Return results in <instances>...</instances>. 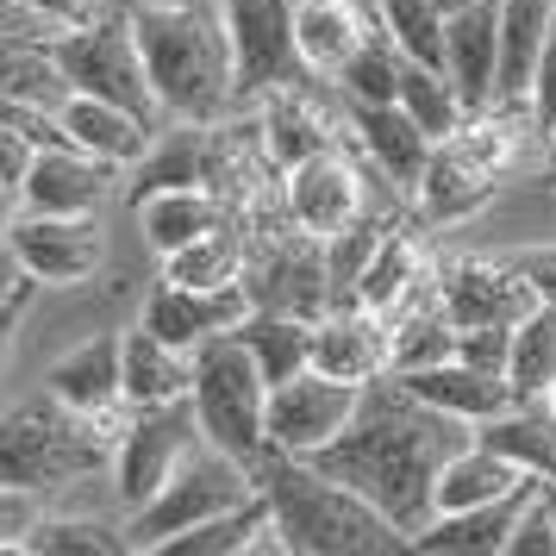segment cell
I'll use <instances>...</instances> for the list:
<instances>
[{"instance_id": "4316f807", "label": "cell", "mask_w": 556, "mask_h": 556, "mask_svg": "<svg viewBox=\"0 0 556 556\" xmlns=\"http://www.w3.org/2000/svg\"><path fill=\"white\" fill-rule=\"evenodd\" d=\"M401 381L419 394V401L444 406V413L469 419V426H488V419H501L506 406H519L513 381L488 376V369L463 363V356H451V363H431V369H413V376H401Z\"/></svg>"}, {"instance_id": "277c9868", "label": "cell", "mask_w": 556, "mask_h": 556, "mask_svg": "<svg viewBox=\"0 0 556 556\" xmlns=\"http://www.w3.org/2000/svg\"><path fill=\"white\" fill-rule=\"evenodd\" d=\"M126 419H94L63 406L45 388V401H26L0 413V488H26V494H56L70 481L94 476L113 463Z\"/></svg>"}, {"instance_id": "44dd1931", "label": "cell", "mask_w": 556, "mask_h": 556, "mask_svg": "<svg viewBox=\"0 0 556 556\" xmlns=\"http://www.w3.org/2000/svg\"><path fill=\"white\" fill-rule=\"evenodd\" d=\"M131 213H138V231H144V244H151L156 256H176L181 244H194L206 231L231 226L238 201H231L226 188L194 181V188H156L144 201H131Z\"/></svg>"}, {"instance_id": "83f0119b", "label": "cell", "mask_w": 556, "mask_h": 556, "mask_svg": "<svg viewBox=\"0 0 556 556\" xmlns=\"http://www.w3.org/2000/svg\"><path fill=\"white\" fill-rule=\"evenodd\" d=\"M56 119L70 131V144L94 151L101 163H119V169H131L156 144L151 119H138V113H126V106H113V101H94V94H70V101L56 106Z\"/></svg>"}, {"instance_id": "d4e9b609", "label": "cell", "mask_w": 556, "mask_h": 556, "mask_svg": "<svg viewBox=\"0 0 556 556\" xmlns=\"http://www.w3.org/2000/svg\"><path fill=\"white\" fill-rule=\"evenodd\" d=\"M119 369H126V406H169L194 394V351L169 344L144 319L119 331Z\"/></svg>"}, {"instance_id": "9a60e30c", "label": "cell", "mask_w": 556, "mask_h": 556, "mask_svg": "<svg viewBox=\"0 0 556 556\" xmlns=\"http://www.w3.org/2000/svg\"><path fill=\"white\" fill-rule=\"evenodd\" d=\"M251 319V288L226 281V288H188V281H163L144 301V326L163 331L181 351H201L213 338H226Z\"/></svg>"}, {"instance_id": "7402d4cb", "label": "cell", "mask_w": 556, "mask_h": 556, "mask_svg": "<svg viewBox=\"0 0 556 556\" xmlns=\"http://www.w3.org/2000/svg\"><path fill=\"white\" fill-rule=\"evenodd\" d=\"M538 481L531 476L519 481L513 494H501V501L488 506H463V513H438L426 531H413V551H431V556H494L513 544V526H519V513L531 506V494H538Z\"/></svg>"}, {"instance_id": "603a6c76", "label": "cell", "mask_w": 556, "mask_h": 556, "mask_svg": "<svg viewBox=\"0 0 556 556\" xmlns=\"http://www.w3.org/2000/svg\"><path fill=\"white\" fill-rule=\"evenodd\" d=\"M45 388H51L63 406L76 413H94V419H113L126 406V369H119V338L113 331H94L81 338L76 351H63L45 369Z\"/></svg>"}, {"instance_id": "f5cc1de1", "label": "cell", "mask_w": 556, "mask_h": 556, "mask_svg": "<svg viewBox=\"0 0 556 556\" xmlns=\"http://www.w3.org/2000/svg\"><path fill=\"white\" fill-rule=\"evenodd\" d=\"M544 506H551V519H556V481H544Z\"/></svg>"}, {"instance_id": "6da1fadb", "label": "cell", "mask_w": 556, "mask_h": 556, "mask_svg": "<svg viewBox=\"0 0 556 556\" xmlns=\"http://www.w3.org/2000/svg\"><path fill=\"white\" fill-rule=\"evenodd\" d=\"M463 444H476L469 419L419 401L401 376H376L363 381L356 419L306 463H319L331 481L356 488L363 501L381 506L413 538V531H426L438 519V476Z\"/></svg>"}, {"instance_id": "4dcf8cb0", "label": "cell", "mask_w": 556, "mask_h": 556, "mask_svg": "<svg viewBox=\"0 0 556 556\" xmlns=\"http://www.w3.org/2000/svg\"><path fill=\"white\" fill-rule=\"evenodd\" d=\"M519 481H531V469H519L513 456L488 451V444H463V451L444 463V476H438V513H463V506H488L513 494Z\"/></svg>"}, {"instance_id": "d590c367", "label": "cell", "mask_w": 556, "mask_h": 556, "mask_svg": "<svg viewBox=\"0 0 556 556\" xmlns=\"http://www.w3.org/2000/svg\"><path fill=\"white\" fill-rule=\"evenodd\" d=\"M419 276H431L426 244H419L406 226H388V231H381V251H376V263H369V276H363V294H356V301L376 306V313H388V306L401 301V294H406Z\"/></svg>"}, {"instance_id": "e0dca14e", "label": "cell", "mask_w": 556, "mask_h": 556, "mask_svg": "<svg viewBox=\"0 0 556 556\" xmlns=\"http://www.w3.org/2000/svg\"><path fill=\"white\" fill-rule=\"evenodd\" d=\"M113 181H119V163H101L81 144H51L31 156L20 201H26V213H101Z\"/></svg>"}, {"instance_id": "cb8c5ba5", "label": "cell", "mask_w": 556, "mask_h": 556, "mask_svg": "<svg viewBox=\"0 0 556 556\" xmlns=\"http://www.w3.org/2000/svg\"><path fill=\"white\" fill-rule=\"evenodd\" d=\"M376 26H381V13L369 20L363 0H294V45H301L306 76L338 81V70L369 45Z\"/></svg>"}, {"instance_id": "7c38bea8", "label": "cell", "mask_w": 556, "mask_h": 556, "mask_svg": "<svg viewBox=\"0 0 556 556\" xmlns=\"http://www.w3.org/2000/svg\"><path fill=\"white\" fill-rule=\"evenodd\" d=\"M7 251L20 256V269L38 288H81L101 269L106 238L94 226V213H20Z\"/></svg>"}, {"instance_id": "d6a6232c", "label": "cell", "mask_w": 556, "mask_h": 556, "mask_svg": "<svg viewBox=\"0 0 556 556\" xmlns=\"http://www.w3.org/2000/svg\"><path fill=\"white\" fill-rule=\"evenodd\" d=\"M313 326H319V319H294V313L251 306V319L238 326V338H244V351L256 356V369L269 376V388H276V381L313 369Z\"/></svg>"}, {"instance_id": "ba28073f", "label": "cell", "mask_w": 556, "mask_h": 556, "mask_svg": "<svg viewBox=\"0 0 556 556\" xmlns=\"http://www.w3.org/2000/svg\"><path fill=\"white\" fill-rule=\"evenodd\" d=\"M251 494H256L251 463H238V456L219 451V444H201L176 476L163 481V494H151V501L126 519V544L131 551H163L169 538L194 531L201 519L226 513V506H244Z\"/></svg>"}, {"instance_id": "4fadbf2b", "label": "cell", "mask_w": 556, "mask_h": 556, "mask_svg": "<svg viewBox=\"0 0 556 556\" xmlns=\"http://www.w3.org/2000/svg\"><path fill=\"white\" fill-rule=\"evenodd\" d=\"M438 294H444V313L456 319V331L519 326L538 306V288L506 256H444L438 263Z\"/></svg>"}, {"instance_id": "f6af8a7d", "label": "cell", "mask_w": 556, "mask_h": 556, "mask_svg": "<svg viewBox=\"0 0 556 556\" xmlns=\"http://www.w3.org/2000/svg\"><path fill=\"white\" fill-rule=\"evenodd\" d=\"M31 156H38L31 131L13 126V119L0 113V181H7V188H20V181H26V169H31Z\"/></svg>"}, {"instance_id": "5bb4252c", "label": "cell", "mask_w": 556, "mask_h": 556, "mask_svg": "<svg viewBox=\"0 0 556 556\" xmlns=\"http://www.w3.org/2000/svg\"><path fill=\"white\" fill-rule=\"evenodd\" d=\"M251 306L269 313H294V319H326L331 313V276H326V238H276L269 251L244 269Z\"/></svg>"}, {"instance_id": "484cf974", "label": "cell", "mask_w": 556, "mask_h": 556, "mask_svg": "<svg viewBox=\"0 0 556 556\" xmlns=\"http://www.w3.org/2000/svg\"><path fill=\"white\" fill-rule=\"evenodd\" d=\"M556 0H501V81L494 106H531L538 70H544V38H551Z\"/></svg>"}, {"instance_id": "74e56055", "label": "cell", "mask_w": 556, "mask_h": 556, "mask_svg": "<svg viewBox=\"0 0 556 556\" xmlns=\"http://www.w3.org/2000/svg\"><path fill=\"white\" fill-rule=\"evenodd\" d=\"M401 106L431 131V138H451V131L469 119V106L456 94L451 70H431V63H401Z\"/></svg>"}, {"instance_id": "5b68a950", "label": "cell", "mask_w": 556, "mask_h": 556, "mask_svg": "<svg viewBox=\"0 0 556 556\" xmlns=\"http://www.w3.org/2000/svg\"><path fill=\"white\" fill-rule=\"evenodd\" d=\"M538 119H531V106H488V113H469L451 138H438L431 144V163L426 176H419V213H426L431 226H456V219H469L481 206L494 201V188L501 176L513 169V156L526 144Z\"/></svg>"}, {"instance_id": "2e32d148", "label": "cell", "mask_w": 556, "mask_h": 556, "mask_svg": "<svg viewBox=\"0 0 556 556\" xmlns=\"http://www.w3.org/2000/svg\"><path fill=\"white\" fill-rule=\"evenodd\" d=\"M281 206H288V219L313 238H331V231H344L363 219V181H356V163L344 151H319L294 163L288 181H281Z\"/></svg>"}, {"instance_id": "bcb514c9", "label": "cell", "mask_w": 556, "mask_h": 556, "mask_svg": "<svg viewBox=\"0 0 556 556\" xmlns=\"http://www.w3.org/2000/svg\"><path fill=\"white\" fill-rule=\"evenodd\" d=\"M531 119L538 138L556 126V7H551V38H544V70H538V94H531Z\"/></svg>"}, {"instance_id": "7a4b0ae2", "label": "cell", "mask_w": 556, "mask_h": 556, "mask_svg": "<svg viewBox=\"0 0 556 556\" xmlns=\"http://www.w3.org/2000/svg\"><path fill=\"white\" fill-rule=\"evenodd\" d=\"M131 31H138L151 88L169 119L219 126L238 106V70H231L226 20L206 0H151V7H131Z\"/></svg>"}, {"instance_id": "681fc988", "label": "cell", "mask_w": 556, "mask_h": 556, "mask_svg": "<svg viewBox=\"0 0 556 556\" xmlns=\"http://www.w3.org/2000/svg\"><path fill=\"white\" fill-rule=\"evenodd\" d=\"M20 213H26L20 188H7V181H0V251H7V238H13V226H20Z\"/></svg>"}, {"instance_id": "8992f818", "label": "cell", "mask_w": 556, "mask_h": 556, "mask_svg": "<svg viewBox=\"0 0 556 556\" xmlns=\"http://www.w3.org/2000/svg\"><path fill=\"white\" fill-rule=\"evenodd\" d=\"M194 419H201L206 444L231 451L238 463H263L269 456V376L256 369L244 338L226 331L194 351Z\"/></svg>"}, {"instance_id": "9c48e42d", "label": "cell", "mask_w": 556, "mask_h": 556, "mask_svg": "<svg viewBox=\"0 0 556 556\" xmlns=\"http://www.w3.org/2000/svg\"><path fill=\"white\" fill-rule=\"evenodd\" d=\"M206 444L194 401H169V406H131L126 431H119V451H113V494L126 513L163 494V481L176 476L188 456Z\"/></svg>"}, {"instance_id": "7bdbcfd3", "label": "cell", "mask_w": 556, "mask_h": 556, "mask_svg": "<svg viewBox=\"0 0 556 556\" xmlns=\"http://www.w3.org/2000/svg\"><path fill=\"white\" fill-rule=\"evenodd\" d=\"M456 356L488 369V376H506V363H513V326H469L463 344H456Z\"/></svg>"}, {"instance_id": "ab89813d", "label": "cell", "mask_w": 556, "mask_h": 556, "mask_svg": "<svg viewBox=\"0 0 556 556\" xmlns=\"http://www.w3.org/2000/svg\"><path fill=\"white\" fill-rule=\"evenodd\" d=\"M376 13H381V26H388V38L401 45L406 63L444 70V26H451L444 7H431V0H376Z\"/></svg>"}, {"instance_id": "ee69618b", "label": "cell", "mask_w": 556, "mask_h": 556, "mask_svg": "<svg viewBox=\"0 0 556 556\" xmlns=\"http://www.w3.org/2000/svg\"><path fill=\"white\" fill-rule=\"evenodd\" d=\"M38 526V494L0 488V551H26V531Z\"/></svg>"}, {"instance_id": "f907efd6", "label": "cell", "mask_w": 556, "mask_h": 556, "mask_svg": "<svg viewBox=\"0 0 556 556\" xmlns=\"http://www.w3.org/2000/svg\"><path fill=\"white\" fill-rule=\"evenodd\" d=\"M26 301H31V288L20 294V301H7V306H0V356L13 351V331H20V319H26Z\"/></svg>"}, {"instance_id": "1f68e13d", "label": "cell", "mask_w": 556, "mask_h": 556, "mask_svg": "<svg viewBox=\"0 0 556 556\" xmlns=\"http://www.w3.org/2000/svg\"><path fill=\"white\" fill-rule=\"evenodd\" d=\"M476 438L488 444V451L513 456L519 469H531V476L556 481V413L544 401H519L506 406L501 419H488V426H476Z\"/></svg>"}, {"instance_id": "d6986e66", "label": "cell", "mask_w": 556, "mask_h": 556, "mask_svg": "<svg viewBox=\"0 0 556 556\" xmlns=\"http://www.w3.org/2000/svg\"><path fill=\"white\" fill-rule=\"evenodd\" d=\"M444 70H451L469 113L494 106V81H501V0H469V7L451 13V26H444Z\"/></svg>"}, {"instance_id": "f546056e", "label": "cell", "mask_w": 556, "mask_h": 556, "mask_svg": "<svg viewBox=\"0 0 556 556\" xmlns=\"http://www.w3.org/2000/svg\"><path fill=\"white\" fill-rule=\"evenodd\" d=\"M263 151H269V163L288 176V169L306 163V156L338 151V126L306 101L301 88H276V94L263 101Z\"/></svg>"}, {"instance_id": "836d02e7", "label": "cell", "mask_w": 556, "mask_h": 556, "mask_svg": "<svg viewBox=\"0 0 556 556\" xmlns=\"http://www.w3.org/2000/svg\"><path fill=\"white\" fill-rule=\"evenodd\" d=\"M506 381L519 401H544L556 381V301H538L513 326V363H506Z\"/></svg>"}, {"instance_id": "e575fe53", "label": "cell", "mask_w": 556, "mask_h": 556, "mask_svg": "<svg viewBox=\"0 0 556 556\" xmlns=\"http://www.w3.org/2000/svg\"><path fill=\"white\" fill-rule=\"evenodd\" d=\"M244 269H251V244L231 226L181 244L176 256H163V281H188V288H226V281H244Z\"/></svg>"}, {"instance_id": "8d00e7d4", "label": "cell", "mask_w": 556, "mask_h": 556, "mask_svg": "<svg viewBox=\"0 0 556 556\" xmlns=\"http://www.w3.org/2000/svg\"><path fill=\"white\" fill-rule=\"evenodd\" d=\"M119 551H131L126 526L76 519V513H38V526L26 531V556H119Z\"/></svg>"}, {"instance_id": "52a82bcc", "label": "cell", "mask_w": 556, "mask_h": 556, "mask_svg": "<svg viewBox=\"0 0 556 556\" xmlns=\"http://www.w3.org/2000/svg\"><path fill=\"white\" fill-rule=\"evenodd\" d=\"M51 56H56V70H63V81H70V94H94V101L126 106L138 119H151L156 131L169 126V113H163V101H156V88H151V70H144V51H138L131 13L101 7L94 20L63 31L51 45Z\"/></svg>"}, {"instance_id": "ac0fdd59", "label": "cell", "mask_w": 556, "mask_h": 556, "mask_svg": "<svg viewBox=\"0 0 556 556\" xmlns=\"http://www.w3.org/2000/svg\"><path fill=\"white\" fill-rule=\"evenodd\" d=\"M313 369H326L338 381H376L394 376V331L376 306H331L313 326Z\"/></svg>"}, {"instance_id": "7dc6e473", "label": "cell", "mask_w": 556, "mask_h": 556, "mask_svg": "<svg viewBox=\"0 0 556 556\" xmlns=\"http://www.w3.org/2000/svg\"><path fill=\"white\" fill-rule=\"evenodd\" d=\"M506 263L538 288V301H556V244H531V251H506Z\"/></svg>"}, {"instance_id": "b9f144b4", "label": "cell", "mask_w": 556, "mask_h": 556, "mask_svg": "<svg viewBox=\"0 0 556 556\" xmlns=\"http://www.w3.org/2000/svg\"><path fill=\"white\" fill-rule=\"evenodd\" d=\"M506 556H556V519H551V506H544V481H538L531 506L519 513V526H513V544H506Z\"/></svg>"}, {"instance_id": "db71d44e", "label": "cell", "mask_w": 556, "mask_h": 556, "mask_svg": "<svg viewBox=\"0 0 556 556\" xmlns=\"http://www.w3.org/2000/svg\"><path fill=\"white\" fill-rule=\"evenodd\" d=\"M544 406H551V413H556V381H551V394H544Z\"/></svg>"}, {"instance_id": "8fae6325", "label": "cell", "mask_w": 556, "mask_h": 556, "mask_svg": "<svg viewBox=\"0 0 556 556\" xmlns=\"http://www.w3.org/2000/svg\"><path fill=\"white\" fill-rule=\"evenodd\" d=\"M363 406V388L356 381H338L326 369H301L269 388V451L281 456H313L326 451L338 431L356 419Z\"/></svg>"}, {"instance_id": "816d5d0a", "label": "cell", "mask_w": 556, "mask_h": 556, "mask_svg": "<svg viewBox=\"0 0 556 556\" xmlns=\"http://www.w3.org/2000/svg\"><path fill=\"white\" fill-rule=\"evenodd\" d=\"M544 181H556V126L544 131Z\"/></svg>"}, {"instance_id": "f35d334b", "label": "cell", "mask_w": 556, "mask_h": 556, "mask_svg": "<svg viewBox=\"0 0 556 556\" xmlns=\"http://www.w3.org/2000/svg\"><path fill=\"white\" fill-rule=\"evenodd\" d=\"M381 231H388V219H356V226L331 231L326 238V276H331V306H363L356 294H363V276H369V263H376L381 251Z\"/></svg>"}, {"instance_id": "30bf717a", "label": "cell", "mask_w": 556, "mask_h": 556, "mask_svg": "<svg viewBox=\"0 0 556 556\" xmlns=\"http://www.w3.org/2000/svg\"><path fill=\"white\" fill-rule=\"evenodd\" d=\"M219 20L231 38L238 101H269L276 88H294L306 76L294 45V0H219Z\"/></svg>"}, {"instance_id": "3957f363", "label": "cell", "mask_w": 556, "mask_h": 556, "mask_svg": "<svg viewBox=\"0 0 556 556\" xmlns=\"http://www.w3.org/2000/svg\"><path fill=\"white\" fill-rule=\"evenodd\" d=\"M256 488L276 506V538L288 556H394V551H413V538L381 506H369L344 481H331L306 456L269 451L256 463Z\"/></svg>"}, {"instance_id": "60d3db41", "label": "cell", "mask_w": 556, "mask_h": 556, "mask_svg": "<svg viewBox=\"0 0 556 556\" xmlns=\"http://www.w3.org/2000/svg\"><path fill=\"white\" fill-rule=\"evenodd\" d=\"M401 45L388 38V26H376L369 31V45L338 70V94H351V101H401Z\"/></svg>"}, {"instance_id": "ffe728a7", "label": "cell", "mask_w": 556, "mask_h": 556, "mask_svg": "<svg viewBox=\"0 0 556 556\" xmlns=\"http://www.w3.org/2000/svg\"><path fill=\"white\" fill-rule=\"evenodd\" d=\"M344 113H351V126H356V138H363L369 163H376L394 188L413 194L419 176H426L431 144H438V138H431V131L419 126L401 101H351V94H344Z\"/></svg>"}, {"instance_id": "f1b7e54d", "label": "cell", "mask_w": 556, "mask_h": 556, "mask_svg": "<svg viewBox=\"0 0 556 556\" xmlns=\"http://www.w3.org/2000/svg\"><path fill=\"white\" fill-rule=\"evenodd\" d=\"M163 551H169V556H244V551H281V538H276V506H269V494L256 488V494H251L244 506H226V513L201 519L194 531L169 538Z\"/></svg>"}, {"instance_id": "c3c4849f", "label": "cell", "mask_w": 556, "mask_h": 556, "mask_svg": "<svg viewBox=\"0 0 556 556\" xmlns=\"http://www.w3.org/2000/svg\"><path fill=\"white\" fill-rule=\"evenodd\" d=\"M26 288H38V281H31L26 269H20V256H13V251H0V306H7V301H20Z\"/></svg>"}]
</instances>
